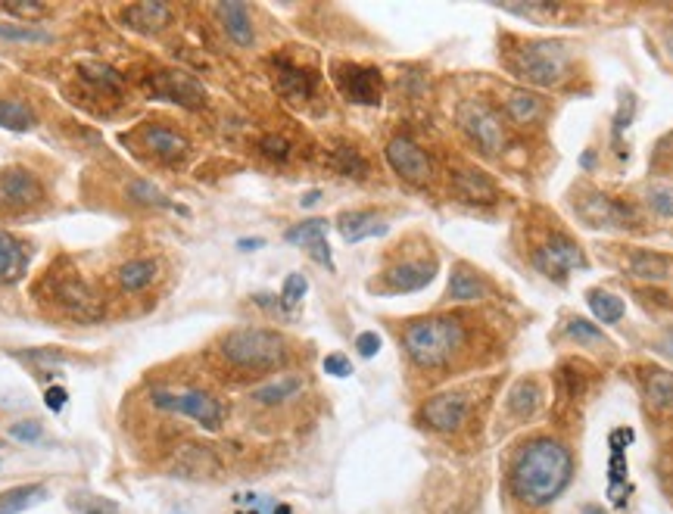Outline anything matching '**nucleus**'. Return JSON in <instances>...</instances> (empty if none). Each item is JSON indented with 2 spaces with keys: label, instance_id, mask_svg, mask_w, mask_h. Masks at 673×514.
I'll use <instances>...</instances> for the list:
<instances>
[{
  "label": "nucleus",
  "instance_id": "1",
  "mask_svg": "<svg viewBox=\"0 0 673 514\" xmlns=\"http://www.w3.org/2000/svg\"><path fill=\"white\" fill-rule=\"evenodd\" d=\"M574 480V455L561 440L533 437L514 452L508 468V487L514 499H521L530 509L552 505Z\"/></svg>",
  "mask_w": 673,
  "mask_h": 514
},
{
  "label": "nucleus",
  "instance_id": "2",
  "mask_svg": "<svg viewBox=\"0 0 673 514\" xmlns=\"http://www.w3.org/2000/svg\"><path fill=\"white\" fill-rule=\"evenodd\" d=\"M464 346V325L458 318H421L412 321L403 334V349L412 359V365L434 371L453 362V355Z\"/></svg>",
  "mask_w": 673,
  "mask_h": 514
},
{
  "label": "nucleus",
  "instance_id": "3",
  "mask_svg": "<svg viewBox=\"0 0 673 514\" xmlns=\"http://www.w3.org/2000/svg\"><path fill=\"white\" fill-rule=\"evenodd\" d=\"M221 355L234 368L243 371H268L288 359V340L268 327H240L221 340Z\"/></svg>",
  "mask_w": 673,
  "mask_h": 514
},
{
  "label": "nucleus",
  "instance_id": "4",
  "mask_svg": "<svg viewBox=\"0 0 673 514\" xmlns=\"http://www.w3.org/2000/svg\"><path fill=\"white\" fill-rule=\"evenodd\" d=\"M512 73L536 88H552L568 73V47L558 41H530L514 53Z\"/></svg>",
  "mask_w": 673,
  "mask_h": 514
},
{
  "label": "nucleus",
  "instance_id": "5",
  "mask_svg": "<svg viewBox=\"0 0 673 514\" xmlns=\"http://www.w3.org/2000/svg\"><path fill=\"white\" fill-rule=\"evenodd\" d=\"M458 125H462L464 134L490 156L502 153L508 144L502 116H499L490 103H483V100H464V103L458 106Z\"/></svg>",
  "mask_w": 673,
  "mask_h": 514
},
{
  "label": "nucleus",
  "instance_id": "6",
  "mask_svg": "<svg viewBox=\"0 0 673 514\" xmlns=\"http://www.w3.org/2000/svg\"><path fill=\"white\" fill-rule=\"evenodd\" d=\"M153 405L162 412H175V415L193 418L197 424H203L206 431H219L221 421H225L221 402L206 390H184V393L153 390Z\"/></svg>",
  "mask_w": 673,
  "mask_h": 514
},
{
  "label": "nucleus",
  "instance_id": "7",
  "mask_svg": "<svg viewBox=\"0 0 673 514\" xmlns=\"http://www.w3.org/2000/svg\"><path fill=\"white\" fill-rule=\"evenodd\" d=\"M47 294L56 305H63V312H66L69 318H75V321H97L100 312H103L97 294L75 275V271L50 275Z\"/></svg>",
  "mask_w": 673,
  "mask_h": 514
},
{
  "label": "nucleus",
  "instance_id": "8",
  "mask_svg": "<svg viewBox=\"0 0 673 514\" xmlns=\"http://www.w3.org/2000/svg\"><path fill=\"white\" fill-rule=\"evenodd\" d=\"M334 82L340 88V94L349 103L359 106H375L381 103L384 94V78L375 66H359V63H336L334 66Z\"/></svg>",
  "mask_w": 673,
  "mask_h": 514
},
{
  "label": "nucleus",
  "instance_id": "9",
  "mask_svg": "<svg viewBox=\"0 0 673 514\" xmlns=\"http://www.w3.org/2000/svg\"><path fill=\"white\" fill-rule=\"evenodd\" d=\"M533 266L540 268L542 275L558 277V281H561L568 271L586 268V256H583V249H580L574 240L568 238V234L552 231L540 247L533 249Z\"/></svg>",
  "mask_w": 673,
  "mask_h": 514
},
{
  "label": "nucleus",
  "instance_id": "10",
  "mask_svg": "<svg viewBox=\"0 0 673 514\" xmlns=\"http://www.w3.org/2000/svg\"><path fill=\"white\" fill-rule=\"evenodd\" d=\"M471 402L464 393H436L421 405V421L436 433H455L468 421Z\"/></svg>",
  "mask_w": 673,
  "mask_h": 514
},
{
  "label": "nucleus",
  "instance_id": "11",
  "mask_svg": "<svg viewBox=\"0 0 673 514\" xmlns=\"http://www.w3.org/2000/svg\"><path fill=\"white\" fill-rule=\"evenodd\" d=\"M44 199L41 181L25 169H4L0 171V209L23 212Z\"/></svg>",
  "mask_w": 673,
  "mask_h": 514
},
{
  "label": "nucleus",
  "instance_id": "12",
  "mask_svg": "<svg viewBox=\"0 0 673 514\" xmlns=\"http://www.w3.org/2000/svg\"><path fill=\"white\" fill-rule=\"evenodd\" d=\"M386 162H390V169L396 171L403 181H412V184H424L427 178H431V160H427V153L415 144L412 138H393L390 144L384 150Z\"/></svg>",
  "mask_w": 673,
  "mask_h": 514
},
{
  "label": "nucleus",
  "instance_id": "13",
  "mask_svg": "<svg viewBox=\"0 0 673 514\" xmlns=\"http://www.w3.org/2000/svg\"><path fill=\"white\" fill-rule=\"evenodd\" d=\"M150 91L160 100H171L181 106H203L206 103V88L188 73H160L150 78Z\"/></svg>",
  "mask_w": 673,
  "mask_h": 514
},
{
  "label": "nucleus",
  "instance_id": "14",
  "mask_svg": "<svg viewBox=\"0 0 673 514\" xmlns=\"http://www.w3.org/2000/svg\"><path fill=\"white\" fill-rule=\"evenodd\" d=\"M436 275V262L427 259H412V262H399L386 271V290L393 294H415V290L427 287Z\"/></svg>",
  "mask_w": 673,
  "mask_h": 514
},
{
  "label": "nucleus",
  "instance_id": "15",
  "mask_svg": "<svg viewBox=\"0 0 673 514\" xmlns=\"http://www.w3.org/2000/svg\"><path fill=\"white\" fill-rule=\"evenodd\" d=\"M580 216L590 221L592 228H624L627 221H636L633 209L611 197H590L580 203Z\"/></svg>",
  "mask_w": 673,
  "mask_h": 514
},
{
  "label": "nucleus",
  "instance_id": "16",
  "mask_svg": "<svg viewBox=\"0 0 673 514\" xmlns=\"http://www.w3.org/2000/svg\"><path fill=\"white\" fill-rule=\"evenodd\" d=\"M275 88L281 97H288L290 103H306V100L312 97V75L306 73V69H299L297 63L284 60V56H278L275 63Z\"/></svg>",
  "mask_w": 673,
  "mask_h": 514
},
{
  "label": "nucleus",
  "instance_id": "17",
  "mask_svg": "<svg viewBox=\"0 0 673 514\" xmlns=\"http://www.w3.org/2000/svg\"><path fill=\"white\" fill-rule=\"evenodd\" d=\"M642 396H646L649 412L673 415V371L649 368L646 377H642Z\"/></svg>",
  "mask_w": 673,
  "mask_h": 514
},
{
  "label": "nucleus",
  "instance_id": "18",
  "mask_svg": "<svg viewBox=\"0 0 673 514\" xmlns=\"http://www.w3.org/2000/svg\"><path fill=\"white\" fill-rule=\"evenodd\" d=\"M336 228H340V234H343V240H346V244H359V240H365V238L386 234V225L368 209L340 212V216H336Z\"/></svg>",
  "mask_w": 673,
  "mask_h": 514
},
{
  "label": "nucleus",
  "instance_id": "19",
  "mask_svg": "<svg viewBox=\"0 0 673 514\" xmlns=\"http://www.w3.org/2000/svg\"><path fill=\"white\" fill-rule=\"evenodd\" d=\"M144 147L153 156L166 160V162L184 160V156H188V150H190V144H188V138H184V134L171 131V128H162V125L147 128V131H144Z\"/></svg>",
  "mask_w": 673,
  "mask_h": 514
},
{
  "label": "nucleus",
  "instance_id": "20",
  "mask_svg": "<svg viewBox=\"0 0 673 514\" xmlns=\"http://www.w3.org/2000/svg\"><path fill=\"white\" fill-rule=\"evenodd\" d=\"M216 13L221 19V28H225V34L234 41V44L238 47L253 44V19H249L247 4H219Z\"/></svg>",
  "mask_w": 673,
  "mask_h": 514
},
{
  "label": "nucleus",
  "instance_id": "21",
  "mask_svg": "<svg viewBox=\"0 0 673 514\" xmlns=\"http://www.w3.org/2000/svg\"><path fill=\"white\" fill-rule=\"evenodd\" d=\"M122 19H125L132 28H138V32H160V28H166L171 23V10L166 4L144 0V4L128 6V10L122 13Z\"/></svg>",
  "mask_w": 673,
  "mask_h": 514
},
{
  "label": "nucleus",
  "instance_id": "22",
  "mask_svg": "<svg viewBox=\"0 0 673 514\" xmlns=\"http://www.w3.org/2000/svg\"><path fill=\"white\" fill-rule=\"evenodd\" d=\"M28 268V256L13 234L0 231V284H16Z\"/></svg>",
  "mask_w": 673,
  "mask_h": 514
},
{
  "label": "nucleus",
  "instance_id": "23",
  "mask_svg": "<svg viewBox=\"0 0 673 514\" xmlns=\"http://www.w3.org/2000/svg\"><path fill=\"white\" fill-rule=\"evenodd\" d=\"M670 268L673 262L668 259V256L661 253H651V249H636L633 256H629L627 262V271L633 277H639V281H668L670 277Z\"/></svg>",
  "mask_w": 673,
  "mask_h": 514
},
{
  "label": "nucleus",
  "instance_id": "24",
  "mask_svg": "<svg viewBox=\"0 0 673 514\" xmlns=\"http://www.w3.org/2000/svg\"><path fill=\"white\" fill-rule=\"evenodd\" d=\"M455 190L468 203H493L496 199V184L483 171H455Z\"/></svg>",
  "mask_w": 673,
  "mask_h": 514
},
{
  "label": "nucleus",
  "instance_id": "25",
  "mask_svg": "<svg viewBox=\"0 0 673 514\" xmlns=\"http://www.w3.org/2000/svg\"><path fill=\"white\" fill-rule=\"evenodd\" d=\"M483 296V281L474 275L468 266H455L453 275H449V290L446 299L453 303H474V299Z\"/></svg>",
  "mask_w": 673,
  "mask_h": 514
},
{
  "label": "nucleus",
  "instance_id": "26",
  "mask_svg": "<svg viewBox=\"0 0 673 514\" xmlns=\"http://www.w3.org/2000/svg\"><path fill=\"white\" fill-rule=\"evenodd\" d=\"M41 499H47V490L41 483H23V487H13L0 492V514H19L32 505H38Z\"/></svg>",
  "mask_w": 673,
  "mask_h": 514
},
{
  "label": "nucleus",
  "instance_id": "27",
  "mask_svg": "<svg viewBox=\"0 0 673 514\" xmlns=\"http://www.w3.org/2000/svg\"><path fill=\"white\" fill-rule=\"evenodd\" d=\"M505 112L512 122L518 125H533L542 116V97L527 94V91H512L505 97Z\"/></svg>",
  "mask_w": 673,
  "mask_h": 514
},
{
  "label": "nucleus",
  "instance_id": "28",
  "mask_svg": "<svg viewBox=\"0 0 673 514\" xmlns=\"http://www.w3.org/2000/svg\"><path fill=\"white\" fill-rule=\"evenodd\" d=\"M542 405V390L536 381H518L508 393V412L518 418H530Z\"/></svg>",
  "mask_w": 673,
  "mask_h": 514
},
{
  "label": "nucleus",
  "instance_id": "29",
  "mask_svg": "<svg viewBox=\"0 0 673 514\" xmlns=\"http://www.w3.org/2000/svg\"><path fill=\"white\" fill-rule=\"evenodd\" d=\"M299 390H303V377L284 374V377H278V381H271V383H265V387L253 390V399L259 405H278V402H288V399H293Z\"/></svg>",
  "mask_w": 673,
  "mask_h": 514
},
{
  "label": "nucleus",
  "instance_id": "30",
  "mask_svg": "<svg viewBox=\"0 0 673 514\" xmlns=\"http://www.w3.org/2000/svg\"><path fill=\"white\" fill-rule=\"evenodd\" d=\"M586 299H590L592 315H596L601 325H618V321L627 315L624 299L614 296V294H608V290H590V294H586Z\"/></svg>",
  "mask_w": 673,
  "mask_h": 514
},
{
  "label": "nucleus",
  "instance_id": "31",
  "mask_svg": "<svg viewBox=\"0 0 673 514\" xmlns=\"http://www.w3.org/2000/svg\"><path fill=\"white\" fill-rule=\"evenodd\" d=\"M34 125L32 106L23 100H0V128L6 131H28Z\"/></svg>",
  "mask_w": 673,
  "mask_h": 514
},
{
  "label": "nucleus",
  "instance_id": "32",
  "mask_svg": "<svg viewBox=\"0 0 673 514\" xmlns=\"http://www.w3.org/2000/svg\"><path fill=\"white\" fill-rule=\"evenodd\" d=\"M116 277H119V284L125 290H144L147 284H153L156 266L150 259H132V262H125V266L116 271Z\"/></svg>",
  "mask_w": 673,
  "mask_h": 514
},
{
  "label": "nucleus",
  "instance_id": "33",
  "mask_svg": "<svg viewBox=\"0 0 673 514\" xmlns=\"http://www.w3.org/2000/svg\"><path fill=\"white\" fill-rule=\"evenodd\" d=\"M66 505L73 509V514H119V505L112 499L94 496V492H73Z\"/></svg>",
  "mask_w": 673,
  "mask_h": 514
},
{
  "label": "nucleus",
  "instance_id": "34",
  "mask_svg": "<svg viewBox=\"0 0 673 514\" xmlns=\"http://www.w3.org/2000/svg\"><path fill=\"white\" fill-rule=\"evenodd\" d=\"M334 169L343 171L346 178H368V171H371L368 160H365L359 150H353V147L334 150Z\"/></svg>",
  "mask_w": 673,
  "mask_h": 514
},
{
  "label": "nucleus",
  "instance_id": "35",
  "mask_svg": "<svg viewBox=\"0 0 673 514\" xmlns=\"http://www.w3.org/2000/svg\"><path fill=\"white\" fill-rule=\"evenodd\" d=\"M0 41H13V44H47L50 32L44 28H28L23 23H0Z\"/></svg>",
  "mask_w": 673,
  "mask_h": 514
},
{
  "label": "nucleus",
  "instance_id": "36",
  "mask_svg": "<svg viewBox=\"0 0 673 514\" xmlns=\"http://www.w3.org/2000/svg\"><path fill=\"white\" fill-rule=\"evenodd\" d=\"M327 234V221L325 218H309L303 221V225H293L288 228V234H284V240L288 244H299V247H309L315 240H321Z\"/></svg>",
  "mask_w": 673,
  "mask_h": 514
},
{
  "label": "nucleus",
  "instance_id": "37",
  "mask_svg": "<svg viewBox=\"0 0 673 514\" xmlns=\"http://www.w3.org/2000/svg\"><path fill=\"white\" fill-rule=\"evenodd\" d=\"M568 337L583 343V346H608L605 334H601L599 327L592 325V321H586V318H571L568 321Z\"/></svg>",
  "mask_w": 673,
  "mask_h": 514
},
{
  "label": "nucleus",
  "instance_id": "38",
  "mask_svg": "<svg viewBox=\"0 0 673 514\" xmlns=\"http://www.w3.org/2000/svg\"><path fill=\"white\" fill-rule=\"evenodd\" d=\"M646 203L651 212H658L661 218H673V188L670 184H651L646 190Z\"/></svg>",
  "mask_w": 673,
  "mask_h": 514
},
{
  "label": "nucleus",
  "instance_id": "39",
  "mask_svg": "<svg viewBox=\"0 0 673 514\" xmlns=\"http://www.w3.org/2000/svg\"><path fill=\"white\" fill-rule=\"evenodd\" d=\"M82 75L88 78V82H94V84H100V88H110V91H116L119 84H122V78H119V73L116 69H110V66H103V63H82Z\"/></svg>",
  "mask_w": 673,
  "mask_h": 514
},
{
  "label": "nucleus",
  "instance_id": "40",
  "mask_svg": "<svg viewBox=\"0 0 673 514\" xmlns=\"http://www.w3.org/2000/svg\"><path fill=\"white\" fill-rule=\"evenodd\" d=\"M259 150L268 160H278V162H284V160H290V141L288 138H281V134H265V138L259 141Z\"/></svg>",
  "mask_w": 673,
  "mask_h": 514
},
{
  "label": "nucleus",
  "instance_id": "41",
  "mask_svg": "<svg viewBox=\"0 0 673 514\" xmlns=\"http://www.w3.org/2000/svg\"><path fill=\"white\" fill-rule=\"evenodd\" d=\"M306 290H309V281H306V275H288V281H284V287H281V303L284 305H297L299 299L306 296Z\"/></svg>",
  "mask_w": 673,
  "mask_h": 514
},
{
  "label": "nucleus",
  "instance_id": "42",
  "mask_svg": "<svg viewBox=\"0 0 673 514\" xmlns=\"http://www.w3.org/2000/svg\"><path fill=\"white\" fill-rule=\"evenodd\" d=\"M138 203H156V206H169V197L162 194V190H156L150 181H134L132 190H128Z\"/></svg>",
  "mask_w": 673,
  "mask_h": 514
},
{
  "label": "nucleus",
  "instance_id": "43",
  "mask_svg": "<svg viewBox=\"0 0 673 514\" xmlns=\"http://www.w3.org/2000/svg\"><path fill=\"white\" fill-rule=\"evenodd\" d=\"M0 10L19 19H41L47 13V6L44 4H0Z\"/></svg>",
  "mask_w": 673,
  "mask_h": 514
},
{
  "label": "nucleus",
  "instance_id": "44",
  "mask_svg": "<svg viewBox=\"0 0 673 514\" xmlns=\"http://www.w3.org/2000/svg\"><path fill=\"white\" fill-rule=\"evenodd\" d=\"M10 437L19 442H38L41 440V424L38 421H19L10 427Z\"/></svg>",
  "mask_w": 673,
  "mask_h": 514
},
{
  "label": "nucleus",
  "instance_id": "45",
  "mask_svg": "<svg viewBox=\"0 0 673 514\" xmlns=\"http://www.w3.org/2000/svg\"><path fill=\"white\" fill-rule=\"evenodd\" d=\"M356 349H359V355L365 359H375L377 353H381V334L377 331H365L356 337Z\"/></svg>",
  "mask_w": 673,
  "mask_h": 514
},
{
  "label": "nucleus",
  "instance_id": "46",
  "mask_svg": "<svg viewBox=\"0 0 673 514\" xmlns=\"http://www.w3.org/2000/svg\"><path fill=\"white\" fill-rule=\"evenodd\" d=\"M325 374H334V377H349L353 374V362L346 359L343 353H331L325 359Z\"/></svg>",
  "mask_w": 673,
  "mask_h": 514
},
{
  "label": "nucleus",
  "instance_id": "47",
  "mask_svg": "<svg viewBox=\"0 0 673 514\" xmlns=\"http://www.w3.org/2000/svg\"><path fill=\"white\" fill-rule=\"evenodd\" d=\"M306 249H309V256H312L315 262H318V266H325L327 271H334L331 247H327V240H325V238H321V240H315V244H309Z\"/></svg>",
  "mask_w": 673,
  "mask_h": 514
},
{
  "label": "nucleus",
  "instance_id": "48",
  "mask_svg": "<svg viewBox=\"0 0 673 514\" xmlns=\"http://www.w3.org/2000/svg\"><path fill=\"white\" fill-rule=\"evenodd\" d=\"M633 97H627L624 103H620V110H618V119H614V138H620L624 134V128L629 125V119H633Z\"/></svg>",
  "mask_w": 673,
  "mask_h": 514
},
{
  "label": "nucleus",
  "instance_id": "49",
  "mask_svg": "<svg viewBox=\"0 0 673 514\" xmlns=\"http://www.w3.org/2000/svg\"><path fill=\"white\" fill-rule=\"evenodd\" d=\"M66 399H69V393L63 390V387H50V390L44 393V402H47V409H50V412H60L63 405H66Z\"/></svg>",
  "mask_w": 673,
  "mask_h": 514
},
{
  "label": "nucleus",
  "instance_id": "50",
  "mask_svg": "<svg viewBox=\"0 0 673 514\" xmlns=\"http://www.w3.org/2000/svg\"><path fill=\"white\" fill-rule=\"evenodd\" d=\"M238 247L247 249V253H253V249L262 247V238H243V240H238Z\"/></svg>",
  "mask_w": 673,
  "mask_h": 514
},
{
  "label": "nucleus",
  "instance_id": "51",
  "mask_svg": "<svg viewBox=\"0 0 673 514\" xmlns=\"http://www.w3.org/2000/svg\"><path fill=\"white\" fill-rule=\"evenodd\" d=\"M580 166H583V169H592V166H596V153H592V150H586V153L580 156Z\"/></svg>",
  "mask_w": 673,
  "mask_h": 514
},
{
  "label": "nucleus",
  "instance_id": "52",
  "mask_svg": "<svg viewBox=\"0 0 673 514\" xmlns=\"http://www.w3.org/2000/svg\"><path fill=\"white\" fill-rule=\"evenodd\" d=\"M318 199H321V190H309V194H303V199H299V203H303V206H315Z\"/></svg>",
  "mask_w": 673,
  "mask_h": 514
},
{
  "label": "nucleus",
  "instance_id": "53",
  "mask_svg": "<svg viewBox=\"0 0 673 514\" xmlns=\"http://www.w3.org/2000/svg\"><path fill=\"white\" fill-rule=\"evenodd\" d=\"M664 50H668V56L673 60V28H668V32H664Z\"/></svg>",
  "mask_w": 673,
  "mask_h": 514
},
{
  "label": "nucleus",
  "instance_id": "54",
  "mask_svg": "<svg viewBox=\"0 0 673 514\" xmlns=\"http://www.w3.org/2000/svg\"><path fill=\"white\" fill-rule=\"evenodd\" d=\"M275 514H290V505H278Z\"/></svg>",
  "mask_w": 673,
  "mask_h": 514
},
{
  "label": "nucleus",
  "instance_id": "55",
  "mask_svg": "<svg viewBox=\"0 0 673 514\" xmlns=\"http://www.w3.org/2000/svg\"><path fill=\"white\" fill-rule=\"evenodd\" d=\"M586 514H605V511L596 509V505H590V509H586Z\"/></svg>",
  "mask_w": 673,
  "mask_h": 514
},
{
  "label": "nucleus",
  "instance_id": "56",
  "mask_svg": "<svg viewBox=\"0 0 673 514\" xmlns=\"http://www.w3.org/2000/svg\"><path fill=\"white\" fill-rule=\"evenodd\" d=\"M668 349H670V355H673V331L668 334Z\"/></svg>",
  "mask_w": 673,
  "mask_h": 514
},
{
  "label": "nucleus",
  "instance_id": "57",
  "mask_svg": "<svg viewBox=\"0 0 673 514\" xmlns=\"http://www.w3.org/2000/svg\"><path fill=\"white\" fill-rule=\"evenodd\" d=\"M249 514H259V511H249Z\"/></svg>",
  "mask_w": 673,
  "mask_h": 514
}]
</instances>
